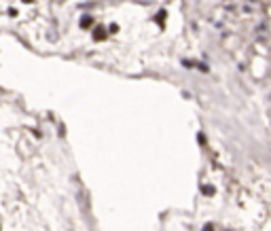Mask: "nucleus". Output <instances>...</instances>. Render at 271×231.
Returning a JSON list of instances; mask_svg holds the SVG:
<instances>
[{"instance_id":"1","label":"nucleus","mask_w":271,"mask_h":231,"mask_svg":"<svg viewBox=\"0 0 271 231\" xmlns=\"http://www.w3.org/2000/svg\"><path fill=\"white\" fill-rule=\"evenodd\" d=\"M104 38H106V30L97 25V28L93 30V40H104Z\"/></svg>"},{"instance_id":"2","label":"nucleus","mask_w":271,"mask_h":231,"mask_svg":"<svg viewBox=\"0 0 271 231\" xmlns=\"http://www.w3.org/2000/svg\"><path fill=\"white\" fill-rule=\"evenodd\" d=\"M91 24H93V19H91L89 15L81 17V28H83V30H85V28H91Z\"/></svg>"},{"instance_id":"3","label":"nucleus","mask_w":271,"mask_h":231,"mask_svg":"<svg viewBox=\"0 0 271 231\" xmlns=\"http://www.w3.org/2000/svg\"><path fill=\"white\" fill-rule=\"evenodd\" d=\"M203 193H206V195H214V187H212V184L203 187Z\"/></svg>"},{"instance_id":"4","label":"nucleus","mask_w":271,"mask_h":231,"mask_svg":"<svg viewBox=\"0 0 271 231\" xmlns=\"http://www.w3.org/2000/svg\"><path fill=\"white\" fill-rule=\"evenodd\" d=\"M197 140H199V144H206V136H203V134L197 136Z\"/></svg>"},{"instance_id":"5","label":"nucleus","mask_w":271,"mask_h":231,"mask_svg":"<svg viewBox=\"0 0 271 231\" xmlns=\"http://www.w3.org/2000/svg\"><path fill=\"white\" fill-rule=\"evenodd\" d=\"M24 2H32V0H24Z\"/></svg>"}]
</instances>
